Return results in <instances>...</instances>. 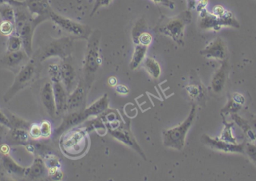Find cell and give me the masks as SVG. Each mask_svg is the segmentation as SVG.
<instances>
[{
  "instance_id": "obj_20",
  "label": "cell",
  "mask_w": 256,
  "mask_h": 181,
  "mask_svg": "<svg viewBox=\"0 0 256 181\" xmlns=\"http://www.w3.org/2000/svg\"><path fill=\"white\" fill-rule=\"evenodd\" d=\"M61 67V83L65 87L67 93L69 94L74 90V83L76 80L75 70L71 64L63 63Z\"/></svg>"
},
{
  "instance_id": "obj_5",
  "label": "cell",
  "mask_w": 256,
  "mask_h": 181,
  "mask_svg": "<svg viewBox=\"0 0 256 181\" xmlns=\"http://www.w3.org/2000/svg\"><path fill=\"white\" fill-rule=\"evenodd\" d=\"M73 49L72 37H62L52 40L41 49L39 59L41 62L51 57H59L61 59L66 60L71 56Z\"/></svg>"
},
{
  "instance_id": "obj_17",
  "label": "cell",
  "mask_w": 256,
  "mask_h": 181,
  "mask_svg": "<svg viewBox=\"0 0 256 181\" xmlns=\"http://www.w3.org/2000/svg\"><path fill=\"white\" fill-rule=\"evenodd\" d=\"M87 119L84 112H72L68 113L63 118L61 125L55 130V136H60L68 130L75 128L77 125H80Z\"/></svg>"
},
{
  "instance_id": "obj_21",
  "label": "cell",
  "mask_w": 256,
  "mask_h": 181,
  "mask_svg": "<svg viewBox=\"0 0 256 181\" xmlns=\"http://www.w3.org/2000/svg\"><path fill=\"white\" fill-rule=\"evenodd\" d=\"M142 64L152 78L159 79L161 75L162 70L160 64L156 60L151 57H146Z\"/></svg>"
},
{
  "instance_id": "obj_30",
  "label": "cell",
  "mask_w": 256,
  "mask_h": 181,
  "mask_svg": "<svg viewBox=\"0 0 256 181\" xmlns=\"http://www.w3.org/2000/svg\"><path fill=\"white\" fill-rule=\"evenodd\" d=\"M8 52H17L23 47L21 39L19 35H10L8 40Z\"/></svg>"
},
{
  "instance_id": "obj_7",
  "label": "cell",
  "mask_w": 256,
  "mask_h": 181,
  "mask_svg": "<svg viewBox=\"0 0 256 181\" xmlns=\"http://www.w3.org/2000/svg\"><path fill=\"white\" fill-rule=\"evenodd\" d=\"M36 76V63L33 60L26 63L18 71L17 77L14 80V84L5 93L4 100L5 102L11 100L19 91L24 89L33 82Z\"/></svg>"
},
{
  "instance_id": "obj_14",
  "label": "cell",
  "mask_w": 256,
  "mask_h": 181,
  "mask_svg": "<svg viewBox=\"0 0 256 181\" xmlns=\"http://www.w3.org/2000/svg\"><path fill=\"white\" fill-rule=\"evenodd\" d=\"M38 22L31 18L24 23L21 29L17 32L23 43V48L28 57L33 55V37L35 29L39 25Z\"/></svg>"
},
{
  "instance_id": "obj_15",
  "label": "cell",
  "mask_w": 256,
  "mask_h": 181,
  "mask_svg": "<svg viewBox=\"0 0 256 181\" xmlns=\"http://www.w3.org/2000/svg\"><path fill=\"white\" fill-rule=\"evenodd\" d=\"M229 76V65L228 60L222 61V64L217 70L211 80V88L213 93L220 94L224 89L226 88Z\"/></svg>"
},
{
  "instance_id": "obj_43",
  "label": "cell",
  "mask_w": 256,
  "mask_h": 181,
  "mask_svg": "<svg viewBox=\"0 0 256 181\" xmlns=\"http://www.w3.org/2000/svg\"><path fill=\"white\" fill-rule=\"evenodd\" d=\"M232 99L238 102V103L241 104V105H244L245 104V97L243 96L242 94L239 93H235L232 96Z\"/></svg>"
},
{
  "instance_id": "obj_48",
  "label": "cell",
  "mask_w": 256,
  "mask_h": 181,
  "mask_svg": "<svg viewBox=\"0 0 256 181\" xmlns=\"http://www.w3.org/2000/svg\"><path fill=\"white\" fill-rule=\"evenodd\" d=\"M250 124L252 129H253V131H254L255 134H256V119H253Z\"/></svg>"
},
{
  "instance_id": "obj_38",
  "label": "cell",
  "mask_w": 256,
  "mask_h": 181,
  "mask_svg": "<svg viewBox=\"0 0 256 181\" xmlns=\"http://www.w3.org/2000/svg\"><path fill=\"white\" fill-rule=\"evenodd\" d=\"M112 2V0H95L92 13H91V17L93 16L99 8H102V7L109 6Z\"/></svg>"
},
{
  "instance_id": "obj_46",
  "label": "cell",
  "mask_w": 256,
  "mask_h": 181,
  "mask_svg": "<svg viewBox=\"0 0 256 181\" xmlns=\"http://www.w3.org/2000/svg\"><path fill=\"white\" fill-rule=\"evenodd\" d=\"M115 90H116L117 93L121 95H127V93H129V89L127 88L126 86L122 85V84L117 85L115 87Z\"/></svg>"
},
{
  "instance_id": "obj_23",
  "label": "cell",
  "mask_w": 256,
  "mask_h": 181,
  "mask_svg": "<svg viewBox=\"0 0 256 181\" xmlns=\"http://www.w3.org/2000/svg\"><path fill=\"white\" fill-rule=\"evenodd\" d=\"M147 49V46H143L141 44H136L134 54H133L132 58L130 63V67L131 70H136L140 67V64H143V61L146 57Z\"/></svg>"
},
{
  "instance_id": "obj_22",
  "label": "cell",
  "mask_w": 256,
  "mask_h": 181,
  "mask_svg": "<svg viewBox=\"0 0 256 181\" xmlns=\"http://www.w3.org/2000/svg\"><path fill=\"white\" fill-rule=\"evenodd\" d=\"M29 58L26 55V52L22 51H17V52H8L3 58V64L10 68H15L20 65L22 62Z\"/></svg>"
},
{
  "instance_id": "obj_35",
  "label": "cell",
  "mask_w": 256,
  "mask_h": 181,
  "mask_svg": "<svg viewBox=\"0 0 256 181\" xmlns=\"http://www.w3.org/2000/svg\"><path fill=\"white\" fill-rule=\"evenodd\" d=\"M244 154L248 156L249 158L256 165V145L253 143H245Z\"/></svg>"
},
{
  "instance_id": "obj_37",
  "label": "cell",
  "mask_w": 256,
  "mask_h": 181,
  "mask_svg": "<svg viewBox=\"0 0 256 181\" xmlns=\"http://www.w3.org/2000/svg\"><path fill=\"white\" fill-rule=\"evenodd\" d=\"M41 131L42 137H49L52 134V126L49 121L45 120L41 123Z\"/></svg>"
},
{
  "instance_id": "obj_3",
  "label": "cell",
  "mask_w": 256,
  "mask_h": 181,
  "mask_svg": "<svg viewBox=\"0 0 256 181\" xmlns=\"http://www.w3.org/2000/svg\"><path fill=\"white\" fill-rule=\"evenodd\" d=\"M192 14L190 11H183L176 17L168 18L159 25V32L170 37L178 45H184V29L190 23Z\"/></svg>"
},
{
  "instance_id": "obj_27",
  "label": "cell",
  "mask_w": 256,
  "mask_h": 181,
  "mask_svg": "<svg viewBox=\"0 0 256 181\" xmlns=\"http://www.w3.org/2000/svg\"><path fill=\"white\" fill-rule=\"evenodd\" d=\"M242 107V105L235 102V101L232 99V96H231V97H229L226 105H225V107L221 110V115L223 116H228V115L235 114V113H238V112L241 110Z\"/></svg>"
},
{
  "instance_id": "obj_41",
  "label": "cell",
  "mask_w": 256,
  "mask_h": 181,
  "mask_svg": "<svg viewBox=\"0 0 256 181\" xmlns=\"http://www.w3.org/2000/svg\"><path fill=\"white\" fill-rule=\"evenodd\" d=\"M226 12H227V11L223 7L221 6V5H216L213 8L212 14H214L216 17H222Z\"/></svg>"
},
{
  "instance_id": "obj_42",
  "label": "cell",
  "mask_w": 256,
  "mask_h": 181,
  "mask_svg": "<svg viewBox=\"0 0 256 181\" xmlns=\"http://www.w3.org/2000/svg\"><path fill=\"white\" fill-rule=\"evenodd\" d=\"M207 4H208V0H198L196 8H197V11L200 12L203 9H205Z\"/></svg>"
},
{
  "instance_id": "obj_39",
  "label": "cell",
  "mask_w": 256,
  "mask_h": 181,
  "mask_svg": "<svg viewBox=\"0 0 256 181\" xmlns=\"http://www.w3.org/2000/svg\"><path fill=\"white\" fill-rule=\"evenodd\" d=\"M29 136L33 139H39L42 137L40 125L33 124L29 126Z\"/></svg>"
},
{
  "instance_id": "obj_51",
  "label": "cell",
  "mask_w": 256,
  "mask_h": 181,
  "mask_svg": "<svg viewBox=\"0 0 256 181\" xmlns=\"http://www.w3.org/2000/svg\"></svg>"
},
{
  "instance_id": "obj_34",
  "label": "cell",
  "mask_w": 256,
  "mask_h": 181,
  "mask_svg": "<svg viewBox=\"0 0 256 181\" xmlns=\"http://www.w3.org/2000/svg\"><path fill=\"white\" fill-rule=\"evenodd\" d=\"M152 41V36L147 32H143L139 35L134 43L136 44H141L143 46H149Z\"/></svg>"
},
{
  "instance_id": "obj_16",
  "label": "cell",
  "mask_w": 256,
  "mask_h": 181,
  "mask_svg": "<svg viewBox=\"0 0 256 181\" xmlns=\"http://www.w3.org/2000/svg\"><path fill=\"white\" fill-rule=\"evenodd\" d=\"M41 100L47 113L51 117H55L56 114L55 96L52 82H46L41 90Z\"/></svg>"
},
{
  "instance_id": "obj_19",
  "label": "cell",
  "mask_w": 256,
  "mask_h": 181,
  "mask_svg": "<svg viewBox=\"0 0 256 181\" xmlns=\"http://www.w3.org/2000/svg\"><path fill=\"white\" fill-rule=\"evenodd\" d=\"M109 96L107 93L86 108L83 110L87 119L91 116H99L109 109Z\"/></svg>"
},
{
  "instance_id": "obj_4",
  "label": "cell",
  "mask_w": 256,
  "mask_h": 181,
  "mask_svg": "<svg viewBox=\"0 0 256 181\" xmlns=\"http://www.w3.org/2000/svg\"><path fill=\"white\" fill-rule=\"evenodd\" d=\"M101 32L95 30L88 39L87 49L84 60V73L89 84L92 78L102 64V58L99 53L100 49Z\"/></svg>"
},
{
  "instance_id": "obj_13",
  "label": "cell",
  "mask_w": 256,
  "mask_h": 181,
  "mask_svg": "<svg viewBox=\"0 0 256 181\" xmlns=\"http://www.w3.org/2000/svg\"><path fill=\"white\" fill-rule=\"evenodd\" d=\"M25 2L33 20L40 23L50 18V14L52 10L48 3V0H26Z\"/></svg>"
},
{
  "instance_id": "obj_6",
  "label": "cell",
  "mask_w": 256,
  "mask_h": 181,
  "mask_svg": "<svg viewBox=\"0 0 256 181\" xmlns=\"http://www.w3.org/2000/svg\"><path fill=\"white\" fill-rule=\"evenodd\" d=\"M200 26L205 30L219 31L223 26L239 28L240 24L234 14L228 11L222 17H216L207 10L203 9L200 12Z\"/></svg>"
},
{
  "instance_id": "obj_31",
  "label": "cell",
  "mask_w": 256,
  "mask_h": 181,
  "mask_svg": "<svg viewBox=\"0 0 256 181\" xmlns=\"http://www.w3.org/2000/svg\"><path fill=\"white\" fill-rule=\"evenodd\" d=\"M48 73L52 82H61V67L58 64H51L48 69Z\"/></svg>"
},
{
  "instance_id": "obj_10",
  "label": "cell",
  "mask_w": 256,
  "mask_h": 181,
  "mask_svg": "<svg viewBox=\"0 0 256 181\" xmlns=\"http://www.w3.org/2000/svg\"><path fill=\"white\" fill-rule=\"evenodd\" d=\"M107 131L114 138L137 151L144 160H146L144 152L142 150L141 147L139 145L138 143L130 129V122L128 125L127 124L121 125L119 128H115V129H109Z\"/></svg>"
},
{
  "instance_id": "obj_9",
  "label": "cell",
  "mask_w": 256,
  "mask_h": 181,
  "mask_svg": "<svg viewBox=\"0 0 256 181\" xmlns=\"http://www.w3.org/2000/svg\"><path fill=\"white\" fill-rule=\"evenodd\" d=\"M201 141L206 146L215 151L222 153H229V154H244L245 148V143H226L219 137H210L207 134H205L202 136Z\"/></svg>"
},
{
  "instance_id": "obj_12",
  "label": "cell",
  "mask_w": 256,
  "mask_h": 181,
  "mask_svg": "<svg viewBox=\"0 0 256 181\" xmlns=\"http://www.w3.org/2000/svg\"><path fill=\"white\" fill-rule=\"evenodd\" d=\"M200 53L207 58H213L222 61L227 60L229 51L226 42L224 41L223 39L218 37L202 49Z\"/></svg>"
},
{
  "instance_id": "obj_33",
  "label": "cell",
  "mask_w": 256,
  "mask_h": 181,
  "mask_svg": "<svg viewBox=\"0 0 256 181\" xmlns=\"http://www.w3.org/2000/svg\"><path fill=\"white\" fill-rule=\"evenodd\" d=\"M187 91L191 97L194 99H200V97L203 98L204 96V90L201 85L198 84H194V85H190L187 87Z\"/></svg>"
},
{
  "instance_id": "obj_11",
  "label": "cell",
  "mask_w": 256,
  "mask_h": 181,
  "mask_svg": "<svg viewBox=\"0 0 256 181\" xmlns=\"http://www.w3.org/2000/svg\"><path fill=\"white\" fill-rule=\"evenodd\" d=\"M86 84L83 82H79L75 89L68 94V113L84 110L86 108Z\"/></svg>"
},
{
  "instance_id": "obj_8",
  "label": "cell",
  "mask_w": 256,
  "mask_h": 181,
  "mask_svg": "<svg viewBox=\"0 0 256 181\" xmlns=\"http://www.w3.org/2000/svg\"><path fill=\"white\" fill-rule=\"evenodd\" d=\"M50 18L63 30L68 32L73 39H84V40H88L89 36L92 34V29L89 26L81 24V23H77L71 19L62 17V16L54 12L53 11H51L50 14Z\"/></svg>"
},
{
  "instance_id": "obj_29",
  "label": "cell",
  "mask_w": 256,
  "mask_h": 181,
  "mask_svg": "<svg viewBox=\"0 0 256 181\" xmlns=\"http://www.w3.org/2000/svg\"><path fill=\"white\" fill-rule=\"evenodd\" d=\"M3 161L5 168H6L9 172L22 175H24L25 174H26V168H23L21 167V166H18L11 157H8L6 154H5V157H4Z\"/></svg>"
},
{
  "instance_id": "obj_18",
  "label": "cell",
  "mask_w": 256,
  "mask_h": 181,
  "mask_svg": "<svg viewBox=\"0 0 256 181\" xmlns=\"http://www.w3.org/2000/svg\"><path fill=\"white\" fill-rule=\"evenodd\" d=\"M53 86L54 96H55V106H56V114L61 115L68 112V98L65 87L62 83L52 82Z\"/></svg>"
},
{
  "instance_id": "obj_1",
  "label": "cell",
  "mask_w": 256,
  "mask_h": 181,
  "mask_svg": "<svg viewBox=\"0 0 256 181\" xmlns=\"http://www.w3.org/2000/svg\"><path fill=\"white\" fill-rule=\"evenodd\" d=\"M59 145L65 155L79 158L86 154L89 146L87 131L72 128L61 134Z\"/></svg>"
},
{
  "instance_id": "obj_50",
  "label": "cell",
  "mask_w": 256,
  "mask_h": 181,
  "mask_svg": "<svg viewBox=\"0 0 256 181\" xmlns=\"http://www.w3.org/2000/svg\"><path fill=\"white\" fill-rule=\"evenodd\" d=\"M7 3L6 0H0V5Z\"/></svg>"
},
{
  "instance_id": "obj_2",
  "label": "cell",
  "mask_w": 256,
  "mask_h": 181,
  "mask_svg": "<svg viewBox=\"0 0 256 181\" xmlns=\"http://www.w3.org/2000/svg\"><path fill=\"white\" fill-rule=\"evenodd\" d=\"M197 116V106L193 105L190 113L184 122L163 132V145L166 148L182 151L185 145L186 137Z\"/></svg>"
},
{
  "instance_id": "obj_47",
  "label": "cell",
  "mask_w": 256,
  "mask_h": 181,
  "mask_svg": "<svg viewBox=\"0 0 256 181\" xmlns=\"http://www.w3.org/2000/svg\"><path fill=\"white\" fill-rule=\"evenodd\" d=\"M197 1L198 0H189V7H190V8H196Z\"/></svg>"
},
{
  "instance_id": "obj_45",
  "label": "cell",
  "mask_w": 256,
  "mask_h": 181,
  "mask_svg": "<svg viewBox=\"0 0 256 181\" xmlns=\"http://www.w3.org/2000/svg\"><path fill=\"white\" fill-rule=\"evenodd\" d=\"M7 3L10 4L11 6L14 8L17 7H26V2H20V1H17V0H6Z\"/></svg>"
},
{
  "instance_id": "obj_49",
  "label": "cell",
  "mask_w": 256,
  "mask_h": 181,
  "mask_svg": "<svg viewBox=\"0 0 256 181\" xmlns=\"http://www.w3.org/2000/svg\"><path fill=\"white\" fill-rule=\"evenodd\" d=\"M109 85L112 86V87H114V86H116L117 85L116 78H115V77H112V78H109Z\"/></svg>"
},
{
  "instance_id": "obj_32",
  "label": "cell",
  "mask_w": 256,
  "mask_h": 181,
  "mask_svg": "<svg viewBox=\"0 0 256 181\" xmlns=\"http://www.w3.org/2000/svg\"><path fill=\"white\" fill-rule=\"evenodd\" d=\"M14 31H15V23L12 22L3 20L0 24V32L2 35L10 36L14 33Z\"/></svg>"
},
{
  "instance_id": "obj_44",
  "label": "cell",
  "mask_w": 256,
  "mask_h": 181,
  "mask_svg": "<svg viewBox=\"0 0 256 181\" xmlns=\"http://www.w3.org/2000/svg\"><path fill=\"white\" fill-rule=\"evenodd\" d=\"M0 123L5 125V126L11 128V123H10V121L9 119H8V116H5V115L4 114L1 110H0Z\"/></svg>"
},
{
  "instance_id": "obj_40",
  "label": "cell",
  "mask_w": 256,
  "mask_h": 181,
  "mask_svg": "<svg viewBox=\"0 0 256 181\" xmlns=\"http://www.w3.org/2000/svg\"><path fill=\"white\" fill-rule=\"evenodd\" d=\"M152 1H153L154 3L163 5V6L172 8V9L175 8V4H174L171 0H152Z\"/></svg>"
},
{
  "instance_id": "obj_26",
  "label": "cell",
  "mask_w": 256,
  "mask_h": 181,
  "mask_svg": "<svg viewBox=\"0 0 256 181\" xmlns=\"http://www.w3.org/2000/svg\"><path fill=\"white\" fill-rule=\"evenodd\" d=\"M223 129L219 138L226 143H234V144L238 143L236 137L234 135L233 131H232L234 128V122H226L225 119H223Z\"/></svg>"
},
{
  "instance_id": "obj_25",
  "label": "cell",
  "mask_w": 256,
  "mask_h": 181,
  "mask_svg": "<svg viewBox=\"0 0 256 181\" xmlns=\"http://www.w3.org/2000/svg\"><path fill=\"white\" fill-rule=\"evenodd\" d=\"M231 116H232V120L241 128L243 132L245 134L246 137H247L250 141H256V134H255L254 131L252 129L250 124L247 121H246L245 119L241 117L239 115H238V113L231 115Z\"/></svg>"
},
{
  "instance_id": "obj_28",
  "label": "cell",
  "mask_w": 256,
  "mask_h": 181,
  "mask_svg": "<svg viewBox=\"0 0 256 181\" xmlns=\"http://www.w3.org/2000/svg\"><path fill=\"white\" fill-rule=\"evenodd\" d=\"M0 16L3 20L15 23V11L14 7L10 4L5 3L0 5Z\"/></svg>"
},
{
  "instance_id": "obj_36",
  "label": "cell",
  "mask_w": 256,
  "mask_h": 181,
  "mask_svg": "<svg viewBox=\"0 0 256 181\" xmlns=\"http://www.w3.org/2000/svg\"><path fill=\"white\" fill-rule=\"evenodd\" d=\"M9 119L10 123H11V128L15 127L16 128H22V129H26L27 127V124L23 119L20 118L16 117L14 116H9L8 117Z\"/></svg>"
},
{
  "instance_id": "obj_24",
  "label": "cell",
  "mask_w": 256,
  "mask_h": 181,
  "mask_svg": "<svg viewBox=\"0 0 256 181\" xmlns=\"http://www.w3.org/2000/svg\"><path fill=\"white\" fill-rule=\"evenodd\" d=\"M46 169L45 161L41 158H36L33 165L26 169L25 175L31 178H40L46 172Z\"/></svg>"
}]
</instances>
